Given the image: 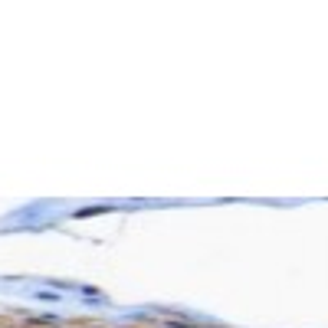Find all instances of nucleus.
<instances>
[{"instance_id":"1","label":"nucleus","mask_w":328,"mask_h":328,"mask_svg":"<svg viewBox=\"0 0 328 328\" xmlns=\"http://www.w3.org/2000/svg\"><path fill=\"white\" fill-rule=\"evenodd\" d=\"M109 207H86V210H76V220H82V217H95V213H105Z\"/></svg>"}]
</instances>
